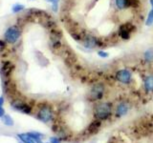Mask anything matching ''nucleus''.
Wrapping results in <instances>:
<instances>
[{
    "mask_svg": "<svg viewBox=\"0 0 153 143\" xmlns=\"http://www.w3.org/2000/svg\"><path fill=\"white\" fill-rule=\"evenodd\" d=\"M22 35V31L20 27L18 25H13L9 26L6 30H5L3 33V39L7 42V44L13 45L19 41Z\"/></svg>",
    "mask_w": 153,
    "mask_h": 143,
    "instance_id": "f257e3e1",
    "label": "nucleus"
},
{
    "mask_svg": "<svg viewBox=\"0 0 153 143\" xmlns=\"http://www.w3.org/2000/svg\"><path fill=\"white\" fill-rule=\"evenodd\" d=\"M112 112V104L109 102H102L98 104L95 108V116L100 120H105L110 116Z\"/></svg>",
    "mask_w": 153,
    "mask_h": 143,
    "instance_id": "f03ea898",
    "label": "nucleus"
},
{
    "mask_svg": "<svg viewBox=\"0 0 153 143\" xmlns=\"http://www.w3.org/2000/svg\"><path fill=\"white\" fill-rule=\"evenodd\" d=\"M81 43H82V46L87 50L97 49V48L102 47V40L92 35H86L84 37H82Z\"/></svg>",
    "mask_w": 153,
    "mask_h": 143,
    "instance_id": "7ed1b4c3",
    "label": "nucleus"
},
{
    "mask_svg": "<svg viewBox=\"0 0 153 143\" xmlns=\"http://www.w3.org/2000/svg\"><path fill=\"white\" fill-rule=\"evenodd\" d=\"M105 93V88L102 83H96L92 86L90 92H89V97L91 100L94 101H98L100 100L104 95Z\"/></svg>",
    "mask_w": 153,
    "mask_h": 143,
    "instance_id": "20e7f679",
    "label": "nucleus"
},
{
    "mask_svg": "<svg viewBox=\"0 0 153 143\" xmlns=\"http://www.w3.org/2000/svg\"><path fill=\"white\" fill-rule=\"evenodd\" d=\"M115 78L118 82L122 84H129L132 80V73L128 69H121L118 70L115 74Z\"/></svg>",
    "mask_w": 153,
    "mask_h": 143,
    "instance_id": "39448f33",
    "label": "nucleus"
},
{
    "mask_svg": "<svg viewBox=\"0 0 153 143\" xmlns=\"http://www.w3.org/2000/svg\"><path fill=\"white\" fill-rule=\"evenodd\" d=\"M37 118L40 121L47 123L50 122L53 119V111L49 106H42L39 108V111L37 113Z\"/></svg>",
    "mask_w": 153,
    "mask_h": 143,
    "instance_id": "423d86ee",
    "label": "nucleus"
},
{
    "mask_svg": "<svg viewBox=\"0 0 153 143\" xmlns=\"http://www.w3.org/2000/svg\"><path fill=\"white\" fill-rule=\"evenodd\" d=\"M133 29H135L133 26V24L126 23L122 25L119 29V36L122 38L123 40H129L131 37Z\"/></svg>",
    "mask_w": 153,
    "mask_h": 143,
    "instance_id": "0eeeda50",
    "label": "nucleus"
},
{
    "mask_svg": "<svg viewBox=\"0 0 153 143\" xmlns=\"http://www.w3.org/2000/svg\"><path fill=\"white\" fill-rule=\"evenodd\" d=\"M129 110H130V106L127 102H121L117 105L116 107V112H115V114H116L117 117H123L124 116H126L128 114Z\"/></svg>",
    "mask_w": 153,
    "mask_h": 143,
    "instance_id": "6e6552de",
    "label": "nucleus"
},
{
    "mask_svg": "<svg viewBox=\"0 0 153 143\" xmlns=\"http://www.w3.org/2000/svg\"><path fill=\"white\" fill-rule=\"evenodd\" d=\"M12 106H13V109H16V110H18V111H20L21 113L27 114L32 112V107H30L26 103L18 101V100H14V101L13 102V104H12Z\"/></svg>",
    "mask_w": 153,
    "mask_h": 143,
    "instance_id": "1a4fd4ad",
    "label": "nucleus"
},
{
    "mask_svg": "<svg viewBox=\"0 0 153 143\" xmlns=\"http://www.w3.org/2000/svg\"><path fill=\"white\" fill-rule=\"evenodd\" d=\"M134 1L135 0H114V4L118 11H124L130 7Z\"/></svg>",
    "mask_w": 153,
    "mask_h": 143,
    "instance_id": "9d476101",
    "label": "nucleus"
},
{
    "mask_svg": "<svg viewBox=\"0 0 153 143\" xmlns=\"http://www.w3.org/2000/svg\"><path fill=\"white\" fill-rule=\"evenodd\" d=\"M143 87H145L146 92L153 93V74L146 76L145 80H143Z\"/></svg>",
    "mask_w": 153,
    "mask_h": 143,
    "instance_id": "9b49d317",
    "label": "nucleus"
},
{
    "mask_svg": "<svg viewBox=\"0 0 153 143\" xmlns=\"http://www.w3.org/2000/svg\"><path fill=\"white\" fill-rule=\"evenodd\" d=\"M13 65L10 61H6V62H4L2 65L1 73L4 74L5 77H9L10 74H11V73L13 72Z\"/></svg>",
    "mask_w": 153,
    "mask_h": 143,
    "instance_id": "f8f14e48",
    "label": "nucleus"
},
{
    "mask_svg": "<svg viewBox=\"0 0 153 143\" xmlns=\"http://www.w3.org/2000/svg\"><path fill=\"white\" fill-rule=\"evenodd\" d=\"M17 137L22 143H36L35 140H33V138L28 135V133H18Z\"/></svg>",
    "mask_w": 153,
    "mask_h": 143,
    "instance_id": "ddd939ff",
    "label": "nucleus"
},
{
    "mask_svg": "<svg viewBox=\"0 0 153 143\" xmlns=\"http://www.w3.org/2000/svg\"><path fill=\"white\" fill-rule=\"evenodd\" d=\"M143 60H145L146 63H152L153 62V49H147L143 52Z\"/></svg>",
    "mask_w": 153,
    "mask_h": 143,
    "instance_id": "4468645a",
    "label": "nucleus"
},
{
    "mask_svg": "<svg viewBox=\"0 0 153 143\" xmlns=\"http://www.w3.org/2000/svg\"><path fill=\"white\" fill-rule=\"evenodd\" d=\"M28 135L30 136L33 140H35L36 143H45V142L42 141V138H43L42 133H36V132H31V133H28Z\"/></svg>",
    "mask_w": 153,
    "mask_h": 143,
    "instance_id": "2eb2a0df",
    "label": "nucleus"
},
{
    "mask_svg": "<svg viewBox=\"0 0 153 143\" xmlns=\"http://www.w3.org/2000/svg\"><path fill=\"white\" fill-rule=\"evenodd\" d=\"M25 10V5L20 4V3H16V4H13L12 6V13H19L23 12Z\"/></svg>",
    "mask_w": 153,
    "mask_h": 143,
    "instance_id": "dca6fc26",
    "label": "nucleus"
},
{
    "mask_svg": "<svg viewBox=\"0 0 153 143\" xmlns=\"http://www.w3.org/2000/svg\"><path fill=\"white\" fill-rule=\"evenodd\" d=\"M2 122L4 125L6 126H13V119L12 118L11 116H9V114H5V116L2 117Z\"/></svg>",
    "mask_w": 153,
    "mask_h": 143,
    "instance_id": "f3484780",
    "label": "nucleus"
},
{
    "mask_svg": "<svg viewBox=\"0 0 153 143\" xmlns=\"http://www.w3.org/2000/svg\"><path fill=\"white\" fill-rule=\"evenodd\" d=\"M153 25V8H151V10L147 13V16L146 19V26L150 27Z\"/></svg>",
    "mask_w": 153,
    "mask_h": 143,
    "instance_id": "a211bd4d",
    "label": "nucleus"
},
{
    "mask_svg": "<svg viewBox=\"0 0 153 143\" xmlns=\"http://www.w3.org/2000/svg\"><path fill=\"white\" fill-rule=\"evenodd\" d=\"M97 55H98V56L102 57V58H107V57H109V52L104 50L97 51Z\"/></svg>",
    "mask_w": 153,
    "mask_h": 143,
    "instance_id": "6ab92c4d",
    "label": "nucleus"
},
{
    "mask_svg": "<svg viewBox=\"0 0 153 143\" xmlns=\"http://www.w3.org/2000/svg\"><path fill=\"white\" fill-rule=\"evenodd\" d=\"M49 142H50V143H61V141H60L59 138H57V137H56V136H52V137H50Z\"/></svg>",
    "mask_w": 153,
    "mask_h": 143,
    "instance_id": "aec40b11",
    "label": "nucleus"
},
{
    "mask_svg": "<svg viewBox=\"0 0 153 143\" xmlns=\"http://www.w3.org/2000/svg\"><path fill=\"white\" fill-rule=\"evenodd\" d=\"M7 42L4 39H0V51H2L3 49H6Z\"/></svg>",
    "mask_w": 153,
    "mask_h": 143,
    "instance_id": "412c9836",
    "label": "nucleus"
},
{
    "mask_svg": "<svg viewBox=\"0 0 153 143\" xmlns=\"http://www.w3.org/2000/svg\"><path fill=\"white\" fill-rule=\"evenodd\" d=\"M46 1L51 3L52 5H59V0H46Z\"/></svg>",
    "mask_w": 153,
    "mask_h": 143,
    "instance_id": "4be33fe9",
    "label": "nucleus"
},
{
    "mask_svg": "<svg viewBox=\"0 0 153 143\" xmlns=\"http://www.w3.org/2000/svg\"><path fill=\"white\" fill-rule=\"evenodd\" d=\"M5 114H5V110L3 109V107H1V108H0V118H2Z\"/></svg>",
    "mask_w": 153,
    "mask_h": 143,
    "instance_id": "5701e85b",
    "label": "nucleus"
},
{
    "mask_svg": "<svg viewBox=\"0 0 153 143\" xmlns=\"http://www.w3.org/2000/svg\"><path fill=\"white\" fill-rule=\"evenodd\" d=\"M3 104H4V97H0V108L3 106Z\"/></svg>",
    "mask_w": 153,
    "mask_h": 143,
    "instance_id": "b1692460",
    "label": "nucleus"
},
{
    "mask_svg": "<svg viewBox=\"0 0 153 143\" xmlns=\"http://www.w3.org/2000/svg\"><path fill=\"white\" fill-rule=\"evenodd\" d=\"M149 3H150L151 8H153V0H149Z\"/></svg>",
    "mask_w": 153,
    "mask_h": 143,
    "instance_id": "393cba45",
    "label": "nucleus"
},
{
    "mask_svg": "<svg viewBox=\"0 0 153 143\" xmlns=\"http://www.w3.org/2000/svg\"><path fill=\"white\" fill-rule=\"evenodd\" d=\"M19 143H22V142H21V141H20V142H19Z\"/></svg>",
    "mask_w": 153,
    "mask_h": 143,
    "instance_id": "a878e982",
    "label": "nucleus"
},
{
    "mask_svg": "<svg viewBox=\"0 0 153 143\" xmlns=\"http://www.w3.org/2000/svg\"></svg>",
    "mask_w": 153,
    "mask_h": 143,
    "instance_id": "bb28decb",
    "label": "nucleus"
}]
</instances>
